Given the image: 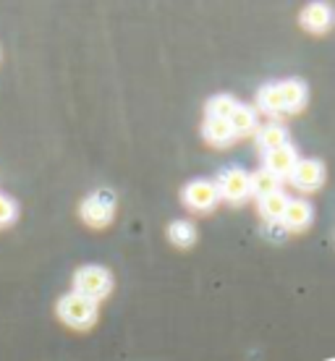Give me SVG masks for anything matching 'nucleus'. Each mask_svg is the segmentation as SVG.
<instances>
[{"mask_svg": "<svg viewBox=\"0 0 335 361\" xmlns=\"http://www.w3.org/2000/svg\"><path fill=\"white\" fill-rule=\"evenodd\" d=\"M58 317L76 330H87L97 319V307L92 298L82 296V293H68L58 301Z\"/></svg>", "mask_w": 335, "mask_h": 361, "instance_id": "obj_1", "label": "nucleus"}, {"mask_svg": "<svg viewBox=\"0 0 335 361\" xmlns=\"http://www.w3.org/2000/svg\"><path fill=\"white\" fill-rule=\"evenodd\" d=\"M73 283H76V293L97 301V298H102L110 290L113 278H110V272L105 267H100V264H87V267H82V270L76 272Z\"/></svg>", "mask_w": 335, "mask_h": 361, "instance_id": "obj_2", "label": "nucleus"}, {"mask_svg": "<svg viewBox=\"0 0 335 361\" xmlns=\"http://www.w3.org/2000/svg\"><path fill=\"white\" fill-rule=\"evenodd\" d=\"M113 209H116V202L108 191H97L82 202V217L84 223L92 228H105L113 220Z\"/></svg>", "mask_w": 335, "mask_h": 361, "instance_id": "obj_3", "label": "nucleus"}, {"mask_svg": "<svg viewBox=\"0 0 335 361\" xmlns=\"http://www.w3.org/2000/svg\"><path fill=\"white\" fill-rule=\"evenodd\" d=\"M218 183H212V180H191L189 186L183 189V202H186V207L197 209V212H207L218 204Z\"/></svg>", "mask_w": 335, "mask_h": 361, "instance_id": "obj_4", "label": "nucleus"}, {"mask_svg": "<svg viewBox=\"0 0 335 361\" xmlns=\"http://www.w3.org/2000/svg\"><path fill=\"white\" fill-rule=\"evenodd\" d=\"M218 194L226 199V202H231V204L244 202V199L252 194V189H249V176H246L244 171H238V168H231V171L220 178Z\"/></svg>", "mask_w": 335, "mask_h": 361, "instance_id": "obj_5", "label": "nucleus"}, {"mask_svg": "<svg viewBox=\"0 0 335 361\" xmlns=\"http://www.w3.org/2000/svg\"><path fill=\"white\" fill-rule=\"evenodd\" d=\"M291 180H293V186L301 191H315L322 186V180H325V168L319 160H299L296 168L291 171Z\"/></svg>", "mask_w": 335, "mask_h": 361, "instance_id": "obj_6", "label": "nucleus"}, {"mask_svg": "<svg viewBox=\"0 0 335 361\" xmlns=\"http://www.w3.org/2000/svg\"><path fill=\"white\" fill-rule=\"evenodd\" d=\"M296 163H299V154H296V149L291 145H283L278 147V149H270L267 152V171L272 173V176H291V171L296 168Z\"/></svg>", "mask_w": 335, "mask_h": 361, "instance_id": "obj_7", "label": "nucleus"}, {"mask_svg": "<svg viewBox=\"0 0 335 361\" xmlns=\"http://www.w3.org/2000/svg\"><path fill=\"white\" fill-rule=\"evenodd\" d=\"M301 24L309 29V32H327L330 24H333V11L327 8L325 3H312L304 8L301 13Z\"/></svg>", "mask_w": 335, "mask_h": 361, "instance_id": "obj_8", "label": "nucleus"}, {"mask_svg": "<svg viewBox=\"0 0 335 361\" xmlns=\"http://www.w3.org/2000/svg\"><path fill=\"white\" fill-rule=\"evenodd\" d=\"M283 226L291 228V231H301L312 223V207H309L304 199H291L286 212H283Z\"/></svg>", "mask_w": 335, "mask_h": 361, "instance_id": "obj_9", "label": "nucleus"}, {"mask_svg": "<svg viewBox=\"0 0 335 361\" xmlns=\"http://www.w3.org/2000/svg\"><path fill=\"white\" fill-rule=\"evenodd\" d=\"M202 134H205V139H207L209 145L215 147H226L236 139L231 123L228 121H218V118H207L205 126H202Z\"/></svg>", "mask_w": 335, "mask_h": 361, "instance_id": "obj_10", "label": "nucleus"}, {"mask_svg": "<svg viewBox=\"0 0 335 361\" xmlns=\"http://www.w3.org/2000/svg\"><path fill=\"white\" fill-rule=\"evenodd\" d=\"M281 87V97H283V110H299L304 102H307V87L296 79H288V82L278 84Z\"/></svg>", "mask_w": 335, "mask_h": 361, "instance_id": "obj_11", "label": "nucleus"}, {"mask_svg": "<svg viewBox=\"0 0 335 361\" xmlns=\"http://www.w3.org/2000/svg\"><path fill=\"white\" fill-rule=\"evenodd\" d=\"M228 123L233 128V134H252L254 128H257V113L249 105H236V110L228 118Z\"/></svg>", "mask_w": 335, "mask_h": 361, "instance_id": "obj_12", "label": "nucleus"}, {"mask_svg": "<svg viewBox=\"0 0 335 361\" xmlns=\"http://www.w3.org/2000/svg\"><path fill=\"white\" fill-rule=\"evenodd\" d=\"M278 186H281V178H278V176H272L267 168H264V171H257L254 176H249V189H252L260 199L275 194Z\"/></svg>", "mask_w": 335, "mask_h": 361, "instance_id": "obj_13", "label": "nucleus"}, {"mask_svg": "<svg viewBox=\"0 0 335 361\" xmlns=\"http://www.w3.org/2000/svg\"><path fill=\"white\" fill-rule=\"evenodd\" d=\"M168 238H171L173 246L189 249V246L197 241V231H194V226H191L189 220H176V223H171V228H168Z\"/></svg>", "mask_w": 335, "mask_h": 361, "instance_id": "obj_14", "label": "nucleus"}, {"mask_svg": "<svg viewBox=\"0 0 335 361\" xmlns=\"http://www.w3.org/2000/svg\"><path fill=\"white\" fill-rule=\"evenodd\" d=\"M257 142H260V147H264V149L270 152V149H278V147L288 145V131H286L281 123H267V126H262Z\"/></svg>", "mask_w": 335, "mask_h": 361, "instance_id": "obj_15", "label": "nucleus"}, {"mask_svg": "<svg viewBox=\"0 0 335 361\" xmlns=\"http://www.w3.org/2000/svg\"><path fill=\"white\" fill-rule=\"evenodd\" d=\"M291 199L283 194V191H275V194H270V197L260 199V212H262L264 220H281L283 212H286V207H288Z\"/></svg>", "mask_w": 335, "mask_h": 361, "instance_id": "obj_16", "label": "nucleus"}, {"mask_svg": "<svg viewBox=\"0 0 335 361\" xmlns=\"http://www.w3.org/2000/svg\"><path fill=\"white\" fill-rule=\"evenodd\" d=\"M236 102L231 94H215V97L207 102V118H218V121H228L231 113L236 110Z\"/></svg>", "mask_w": 335, "mask_h": 361, "instance_id": "obj_17", "label": "nucleus"}, {"mask_svg": "<svg viewBox=\"0 0 335 361\" xmlns=\"http://www.w3.org/2000/svg\"><path fill=\"white\" fill-rule=\"evenodd\" d=\"M260 108L264 110V113H281L283 110V97H281V87L278 84H267V87H262V92H260Z\"/></svg>", "mask_w": 335, "mask_h": 361, "instance_id": "obj_18", "label": "nucleus"}, {"mask_svg": "<svg viewBox=\"0 0 335 361\" xmlns=\"http://www.w3.org/2000/svg\"><path fill=\"white\" fill-rule=\"evenodd\" d=\"M13 217H16V204H13V199L0 197V228L13 223Z\"/></svg>", "mask_w": 335, "mask_h": 361, "instance_id": "obj_19", "label": "nucleus"}]
</instances>
